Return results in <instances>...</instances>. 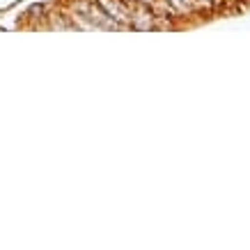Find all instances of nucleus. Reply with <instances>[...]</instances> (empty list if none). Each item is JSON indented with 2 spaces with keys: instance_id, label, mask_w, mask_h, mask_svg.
Instances as JSON below:
<instances>
[{
  "instance_id": "1",
  "label": "nucleus",
  "mask_w": 250,
  "mask_h": 250,
  "mask_svg": "<svg viewBox=\"0 0 250 250\" xmlns=\"http://www.w3.org/2000/svg\"><path fill=\"white\" fill-rule=\"evenodd\" d=\"M69 19L76 30H124L101 9L97 0H74L69 5Z\"/></svg>"
},
{
  "instance_id": "2",
  "label": "nucleus",
  "mask_w": 250,
  "mask_h": 250,
  "mask_svg": "<svg viewBox=\"0 0 250 250\" xmlns=\"http://www.w3.org/2000/svg\"><path fill=\"white\" fill-rule=\"evenodd\" d=\"M97 2L115 23H120L124 30H129L131 12H133V5H131L129 0H97Z\"/></svg>"
},
{
  "instance_id": "3",
  "label": "nucleus",
  "mask_w": 250,
  "mask_h": 250,
  "mask_svg": "<svg viewBox=\"0 0 250 250\" xmlns=\"http://www.w3.org/2000/svg\"><path fill=\"white\" fill-rule=\"evenodd\" d=\"M161 5L177 19V16H188L197 12V0H161Z\"/></svg>"
},
{
  "instance_id": "4",
  "label": "nucleus",
  "mask_w": 250,
  "mask_h": 250,
  "mask_svg": "<svg viewBox=\"0 0 250 250\" xmlns=\"http://www.w3.org/2000/svg\"><path fill=\"white\" fill-rule=\"evenodd\" d=\"M131 5H149V7H156L161 0H129Z\"/></svg>"
}]
</instances>
